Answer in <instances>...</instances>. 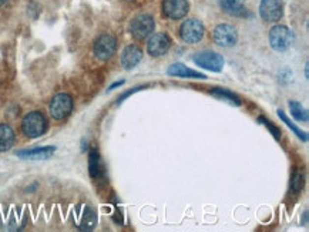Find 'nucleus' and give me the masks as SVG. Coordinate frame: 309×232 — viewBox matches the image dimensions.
<instances>
[{
    "label": "nucleus",
    "mask_w": 309,
    "mask_h": 232,
    "mask_svg": "<svg viewBox=\"0 0 309 232\" xmlns=\"http://www.w3.org/2000/svg\"><path fill=\"white\" fill-rule=\"evenodd\" d=\"M47 118L41 111H30L22 120V131L29 138H37L47 131Z\"/></svg>",
    "instance_id": "nucleus-1"
},
{
    "label": "nucleus",
    "mask_w": 309,
    "mask_h": 232,
    "mask_svg": "<svg viewBox=\"0 0 309 232\" xmlns=\"http://www.w3.org/2000/svg\"><path fill=\"white\" fill-rule=\"evenodd\" d=\"M295 41L294 33L282 25L274 26L269 31V44L275 52H285L288 50Z\"/></svg>",
    "instance_id": "nucleus-2"
},
{
    "label": "nucleus",
    "mask_w": 309,
    "mask_h": 232,
    "mask_svg": "<svg viewBox=\"0 0 309 232\" xmlns=\"http://www.w3.org/2000/svg\"><path fill=\"white\" fill-rule=\"evenodd\" d=\"M154 29H155L154 17L151 14L143 13L138 14L131 20L130 33L135 40H144L154 33Z\"/></svg>",
    "instance_id": "nucleus-3"
},
{
    "label": "nucleus",
    "mask_w": 309,
    "mask_h": 232,
    "mask_svg": "<svg viewBox=\"0 0 309 232\" xmlns=\"http://www.w3.org/2000/svg\"><path fill=\"white\" fill-rule=\"evenodd\" d=\"M73 110V98L67 93H59L52 98L50 106H49V111L52 114L54 120L60 121L64 120L70 116Z\"/></svg>",
    "instance_id": "nucleus-4"
},
{
    "label": "nucleus",
    "mask_w": 309,
    "mask_h": 232,
    "mask_svg": "<svg viewBox=\"0 0 309 232\" xmlns=\"http://www.w3.org/2000/svg\"><path fill=\"white\" fill-rule=\"evenodd\" d=\"M204 33H205V28L198 19H187L185 22H183L180 28L181 39L188 44H194L202 40Z\"/></svg>",
    "instance_id": "nucleus-5"
},
{
    "label": "nucleus",
    "mask_w": 309,
    "mask_h": 232,
    "mask_svg": "<svg viewBox=\"0 0 309 232\" xmlns=\"http://www.w3.org/2000/svg\"><path fill=\"white\" fill-rule=\"evenodd\" d=\"M116 49H117V40L113 34H108V33L98 36L93 46L94 56L101 61L111 58V56L116 53Z\"/></svg>",
    "instance_id": "nucleus-6"
},
{
    "label": "nucleus",
    "mask_w": 309,
    "mask_h": 232,
    "mask_svg": "<svg viewBox=\"0 0 309 232\" xmlns=\"http://www.w3.org/2000/svg\"><path fill=\"white\" fill-rule=\"evenodd\" d=\"M213 39H214L215 44H218L221 47H232L238 41V31L234 26L227 25V23L218 25L213 31Z\"/></svg>",
    "instance_id": "nucleus-7"
},
{
    "label": "nucleus",
    "mask_w": 309,
    "mask_h": 232,
    "mask_svg": "<svg viewBox=\"0 0 309 232\" xmlns=\"http://www.w3.org/2000/svg\"><path fill=\"white\" fill-rule=\"evenodd\" d=\"M194 63L205 70H211L214 73L222 71L224 67V58L219 53L215 52H201L192 57Z\"/></svg>",
    "instance_id": "nucleus-8"
},
{
    "label": "nucleus",
    "mask_w": 309,
    "mask_h": 232,
    "mask_svg": "<svg viewBox=\"0 0 309 232\" xmlns=\"http://www.w3.org/2000/svg\"><path fill=\"white\" fill-rule=\"evenodd\" d=\"M171 47V39L165 33H154L147 41L148 55L153 57H161Z\"/></svg>",
    "instance_id": "nucleus-9"
},
{
    "label": "nucleus",
    "mask_w": 309,
    "mask_h": 232,
    "mask_svg": "<svg viewBox=\"0 0 309 232\" xmlns=\"http://www.w3.org/2000/svg\"><path fill=\"white\" fill-rule=\"evenodd\" d=\"M259 14L264 22H279L283 14L282 3L279 0H262L259 4Z\"/></svg>",
    "instance_id": "nucleus-10"
},
{
    "label": "nucleus",
    "mask_w": 309,
    "mask_h": 232,
    "mask_svg": "<svg viewBox=\"0 0 309 232\" xmlns=\"http://www.w3.org/2000/svg\"><path fill=\"white\" fill-rule=\"evenodd\" d=\"M188 0H164L162 1V12L173 20H180L188 13Z\"/></svg>",
    "instance_id": "nucleus-11"
},
{
    "label": "nucleus",
    "mask_w": 309,
    "mask_h": 232,
    "mask_svg": "<svg viewBox=\"0 0 309 232\" xmlns=\"http://www.w3.org/2000/svg\"><path fill=\"white\" fill-rule=\"evenodd\" d=\"M141 58H143V50L135 44H130L121 53V66L125 70H131L141 61Z\"/></svg>",
    "instance_id": "nucleus-12"
},
{
    "label": "nucleus",
    "mask_w": 309,
    "mask_h": 232,
    "mask_svg": "<svg viewBox=\"0 0 309 232\" xmlns=\"http://www.w3.org/2000/svg\"><path fill=\"white\" fill-rule=\"evenodd\" d=\"M54 151H56V147L49 145V147H37L31 150L16 151V155L25 160H47L53 155Z\"/></svg>",
    "instance_id": "nucleus-13"
},
{
    "label": "nucleus",
    "mask_w": 309,
    "mask_h": 232,
    "mask_svg": "<svg viewBox=\"0 0 309 232\" xmlns=\"http://www.w3.org/2000/svg\"><path fill=\"white\" fill-rule=\"evenodd\" d=\"M167 74L168 76H173V77H185V79H207L205 74H202L200 71H195V70H191L185 64L183 63H174L171 64L168 70H167Z\"/></svg>",
    "instance_id": "nucleus-14"
},
{
    "label": "nucleus",
    "mask_w": 309,
    "mask_h": 232,
    "mask_svg": "<svg viewBox=\"0 0 309 232\" xmlns=\"http://www.w3.org/2000/svg\"><path fill=\"white\" fill-rule=\"evenodd\" d=\"M16 134L9 124L0 123V152L9 151L14 144Z\"/></svg>",
    "instance_id": "nucleus-15"
},
{
    "label": "nucleus",
    "mask_w": 309,
    "mask_h": 232,
    "mask_svg": "<svg viewBox=\"0 0 309 232\" xmlns=\"http://www.w3.org/2000/svg\"><path fill=\"white\" fill-rule=\"evenodd\" d=\"M89 170H90V175L92 178H98L103 174V165L100 160V154L95 148H92L89 154Z\"/></svg>",
    "instance_id": "nucleus-16"
},
{
    "label": "nucleus",
    "mask_w": 309,
    "mask_h": 232,
    "mask_svg": "<svg viewBox=\"0 0 309 232\" xmlns=\"http://www.w3.org/2000/svg\"><path fill=\"white\" fill-rule=\"evenodd\" d=\"M219 4L225 13L238 16V14L244 13L245 0H219Z\"/></svg>",
    "instance_id": "nucleus-17"
},
{
    "label": "nucleus",
    "mask_w": 309,
    "mask_h": 232,
    "mask_svg": "<svg viewBox=\"0 0 309 232\" xmlns=\"http://www.w3.org/2000/svg\"><path fill=\"white\" fill-rule=\"evenodd\" d=\"M95 224H97V215H95V212L92 208H86L79 228H80L81 231H93Z\"/></svg>",
    "instance_id": "nucleus-18"
},
{
    "label": "nucleus",
    "mask_w": 309,
    "mask_h": 232,
    "mask_svg": "<svg viewBox=\"0 0 309 232\" xmlns=\"http://www.w3.org/2000/svg\"><path fill=\"white\" fill-rule=\"evenodd\" d=\"M210 93L214 97H218V98H222V100H227L231 104H235V106H241V100L237 94H234L232 91L229 90H225V88H213L210 90Z\"/></svg>",
    "instance_id": "nucleus-19"
},
{
    "label": "nucleus",
    "mask_w": 309,
    "mask_h": 232,
    "mask_svg": "<svg viewBox=\"0 0 309 232\" xmlns=\"http://www.w3.org/2000/svg\"><path fill=\"white\" fill-rule=\"evenodd\" d=\"M291 114L296 121H308V111L304 109L298 101H289Z\"/></svg>",
    "instance_id": "nucleus-20"
},
{
    "label": "nucleus",
    "mask_w": 309,
    "mask_h": 232,
    "mask_svg": "<svg viewBox=\"0 0 309 232\" xmlns=\"http://www.w3.org/2000/svg\"><path fill=\"white\" fill-rule=\"evenodd\" d=\"M278 116H279V118L282 120L283 123L286 124L294 133H295V136H298V138H301L302 141H308V134L305 133V131H302V130H299L298 127H296V124L295 123H292L286 116H285V113H283L282 110H278Z\"/></svg>",
    "instance_id": "nucleus-21"
},
{
    "label": "nucleus",
    "mask_w": 309,
    "mask_h": 232,
    "mask_svg": "<svg viewBox=\"0 0 309 232\" xmlns=\"http://www.w3.org/2000/svg\"><path fill=\"white\" fill-rule=\"evenodd\" d=\"M304 184H305V177L302 173L296 171L295 174L292 175V179H291V190L298 194L299 191H302L304 188Z\"/></svg>",
    "instance_id": "nucleus-22"
},
{
    "label": "nucleus",
    "mask_w": 309,
    "mask_h": 232,
    "mask_svg": "<svg viewBox=\"0 0 309 232\" xmlns=\"http://www.w3.org/2000/svg\"><path fill=\"white\" fill-rule=\"evenodd\" d=\"M259 121H262V123L265 124V127H267L269 131L272 133V136H274V138H275V140H279V138H281V131H279V130H278L275 125H272V123H271V121L265 120V118H262V117H259Z\"/></svg>",
    "instance_id": "nucleus-23"
},
{
    "label": "nucleus",
    "mask_w": 309,
    "mask_h": 232,
    "mask_svg": "<svg viewBox=\"0 0 309 232\" xmlns=\"http://www.w3.org/2000/svg\"><path fill=\"white\" fill-rule=\"evenodd\" d=\"M138 90H141V87H135V88H133L131 91H127V93H124L123 96L119 97V101H117V104H121L124 98H127V97H128V96H131L133 93H135V91H138Z\"/></svg>",
    "instance_id": "nucleus-24"
},
{
    "label": "nucleus",
    "mask_w": 309,
    "mask_h": 232,
    "mask_svg": "<svg viewBox=\"0 0 309 232\" xmlns=\"http://www.w3.org/2000/svg\"><path fill=\"white\" fill-rule=\"evenodd\" d=\"M124 84V80H121V82H117V83H114V84H111L110 87H108V91L110 90H113V88H116V87H120V86H123Z\"/></svg>",
    "instance_id": "nucleus-25"
},
{
    "label": "nucleus",
    "mask_w": 309,
    "mask_h": 232,
    "mask_svg": "<svg viewBox=\"0 0 309 232\" xmlns=\"http://www.w3.org/2000/svg\"><path fill=\"white\" fill-rule=\"evenodd\" d=\"M7 1H9V0H0V7H1V6H4Z\"/></svg>",
    "instance_id": "nucleus-26"
}]
</instances>
